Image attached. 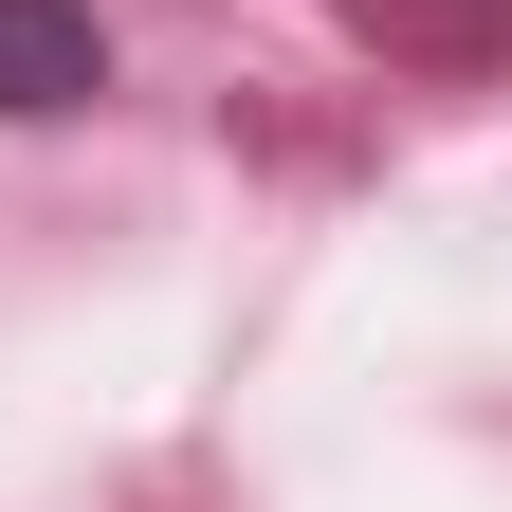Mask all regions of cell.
Returning <instances> with one entry per match:
<instances>
[{
    "label": "cell",
    "mask_w": 512,
    "mask_h": 512,
    "mask_svg": "<svg viewBox=\"0 0 512 512\" xmlns=\"http://www.w3.org/2000/svg\"><path fill=\"white\" fill-rule=\"evenodd\" d=\"M92 92H110V19L92 0H0V128L92 110Z\"/></svg>",
    "instance_id": "6da1fadb"
},
{
    "label": "cell",
    "mask_w": 512,
    "mask_h": 512,
    "mask_svg": "<svg viewBox=\"0 0 512 512\" xmlns=\"http://www.w3.org/2000/svg\"><path fill=\"white\" fill-rule=\"evenodd\" d=\"M348 19H366L384 55H494V37H512V0H348Z\"/></svg>",
    "instance_id": "7a4b0ae2"
}]
</instances>
